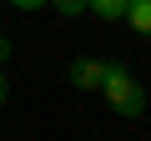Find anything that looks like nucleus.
Instances as JSON below:
<instances>
[{
  "instance_id": "obj_5",
  "label": "nucleus",
  "mask_w": 151,
  "mask_h": 141,
  "mask_svg": "<svg viewBox=\"0 0 151 141\" xmlns=\"http://www.w3.org/2000/svg\"><path fill=\"white\" fill-rule=\"evenodd\" d=\"M45 5H55L60 15H86V0H45Z\"/></svg>"
},
{
  "instance_id": "obj_1",
  "label": "nucleus",
  "mask_w": 151,
  "mask_h": 141,
  "mask_svg": "<svg viewBox=\"0 0 151 141\" xmlns=\"http://www.w3.org/2000/svg\"><path fill=\"white\" fill-rule=\"evenodd\" d=\"M101 96H106V106L116 111V116H141L146 111V86L131 76V70L121 65V60H106V70H101V86H96Z\"/></svg>"
},
{
  "instance_id": "obj_8",
  "label": "nucleus",
  "mask_w": 151,
  "mask_h": 141,
  "mask_svg": "<svg viewBox=\"0 0 151 141\" xmlns=\"http://www.w3.org/2000/svg\"><path fill=\"white\" fill-rule=\"evenodd\" d=\"M5 101H10V81L0 76V106H5Z\"/></svg>"
},
{
  "instance_id": "obj_6",
  "label": "nucleus",
  "mask_w": 151,
  "mask_h": 141,
  "mask_svg": "<svg viewBox=\"0 0 151 141\" xmlns=\"http://www.w3.org/2000/svg\"><path fill=\"white\" fill-rule=\"evenodd\" d=\"M10 5H15V10H25V15H30V10H40V5H45V0H10Z\"/></svg>"
},
{
  "instance_id": "obj_3",
  "label": "nucleus",
  "mask_w": 151,
  "mask_h": 141,
  "mask_svg": "<svg viewBox=\"0 0 151 141\" xmlns=\"http://www.w3.org/2000/svg\"><path fill=\"white\" fill-rule=\"evenodd\" d=\"M86 10L111 25V20H126V0H86Z\"/></svg>"
},
{
  "instance_id": "obj_4",
  "label": "nucleus",
  "mask_w": 151,
  "mask_h": 141,
  "mask_svg": "<svg viewBox=\"0 0 151 141\" xmlns=\"http://www.w3.org/2000/svg\"><path fill=\"white\" fill-rule=\"evenodd\" d=\"M126 20H131L141 35H151V0H126Z\"/></svg>"
},
{
  "instance_id": "obj_2",
  "label": "nucleus",
  "mask_w": 151,
  "mask_h": 141,
  "mask_svg": "<svg viewBox=\"0 0 151 141\" xmlns=\"http://www.w3.org/2000/svg\"><path fill=\"white\" fill-rule=\"evenodd\" d=\"M101 70H106V60H96V55L70 60V86H76V91H96V86H101Z\"/></svg>"
},
{
  "instance_id": "obj_7",
  "label": "nucleus",
  "mask_w": 151,
  "mask_h": 141,
  "mask_svg": "<svg viewBox=\"0 0 151 141\" xmlns=\"http://www.w3.org/2000/svg\"><path fill=\"white\" fill-rule=\"evenodd\" d=\"M10 50H15V45H10V35H0V65L10 60Z\"/></svg>"
}]
</instances>
